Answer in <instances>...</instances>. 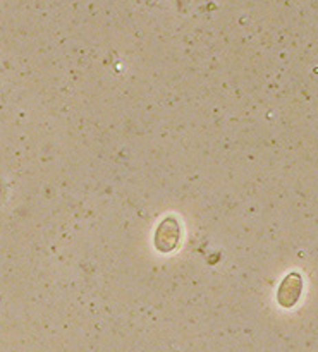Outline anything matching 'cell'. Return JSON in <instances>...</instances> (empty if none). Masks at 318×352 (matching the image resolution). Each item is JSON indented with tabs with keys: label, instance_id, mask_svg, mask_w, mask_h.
Returning a JSON list of instances; mask_svg holds the SVG:
<instances>
[{
	"label": "cell",
	"instance_id": "6da1fadb",
	"mask_svg": "<svg viewBox=\"0 0 318 352\" xmlns=\"http://www.w3.org/2000/svg\"><path fill=\"white\" fill-rule=\"evenodd\" d=\"M179 237H181V229H179L178 220L165 219L155 234V246L160 253H171L179 244Z\"/></svg>",
	"mask_w": 318,
	"mask_h": 352
}]
</instances>
